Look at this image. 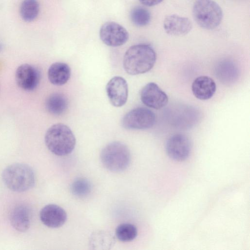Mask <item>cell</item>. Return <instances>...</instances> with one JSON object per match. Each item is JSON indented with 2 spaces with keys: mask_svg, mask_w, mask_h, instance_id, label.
<instances>
[{
  "mask_svg": "<svg viewBox=\"0 0 250 250\" xmlns=\"http://www.w3.org/2000/svg\"><path fill=\"white\" fill-rule=\"evenodd\" d=\"M156 54L154 49L146 44H139L130 47L125 54L123 66L129 75L145 73L154 66Z\"/></svg>",
  "mask_w": 250,
  "mask_h": 250,
  "instance_id": "6da1fadb",
  "label": "cell"
},
{
  "mask_svg": "<svg viewBox=\"0 0 250 250\" xmlns=\"http://www.w3.org/2000/svg\"><path fill=\"white\" fill-rule=\"evenodd\" d=\"M44 141L48 149L58 156L70 154L76 145V138L70 128L60 123L53 125L47 129Z\"/></svg>",
  "mask_w": 250,
  "mask_h": 250,
  "instance_id": "7a4b0ae2",
  "label": "cell"
},
{
  "mask_svg": "<svg viewBox=\"0 0 250 250\" xmlns=\"http://www.w3.org/2000/svg\"><path fill=\"white\" fill-rule=\"evenodd\" d=\"M2 179L6 186L15 192L30 189L35 181L32 168L23 163H15L7 166L2 172Z\"/></svg>",
  "mask_w": 250,
  "mask_h": 250,
  "instance_id": "3957f363",
  "label": "cell"
},
{
  "mask_svg": "<svg viewBox=\"0 0 250 250\" xmlns=\"http://www.w3.org/2000/svg\"><path fill=\"white\" fill-rule=\"evenodd\" d=\"M100 158L103 166L113 172L125 170L131 160L129 148L120 142H113L106 145L101 151Z\"/></svg>",
  "mask_w": 250,
  "mask_h": 250,
  "instance_id": "277c9868",
  "label": "cell"
},
{
  "mask_svg": "<svg viewBox=\"0 0 250 250\" xmlns=\"http://www.w3.org/2000/svg\"><path fill=\"white\" fill-rule=\"evenodd\" d=\"M192 14L196 23L207 30L216 28L223 18L221 7L213 0H196L193 5Z\"/></svg>",
  "mask_w": 250,
  "mask_h": 250,
  "instance_id": "5b68a950",
  "label": "cell"
},
{
  "mask_svg": "<svg viewBox=\"0 0 250 250\" xmlns=\"http://www.w3.org/2000/svg\"><path fill=\"white\" fill-rule=\"evenodd\" d=\"M155 114L144 107L134 108L127 113L122 120V126L127 129H146L155 123Z\"/></svg>",
  "mask_w": 250,
  "mask_h": 250,
  "instance_id": "8992f818",
  "label": "cell"
},
{
  "mask_svg": "<svg viewBox=\"0 0 250 250\" xmlns=\"http://www.w3.org/2000/svg\"><path fill=\"white\" fill-rule=\"evenodd\" d=\"M99 34L102 41L105 44L112 47L123 45L129 38L127 31L120 24L113 21L103 24Z\"/></svg>",
  "mask_w": 250,
  "mask_h": 250,
  "instance_id": "52a82bcc",
  "label": "cell"
},
{
  "mask_svg": "<svg viewBox=\"0 0 250 250\" xmlns=\"http://www.w3.org/2000/svg\"><path fill=\"white\" fill-rule=\"evenodd\" d=\"M166 152L168 156L177 161H183L189 156L191 144L186 135L178 133L171 136L167 141Z\"/></svg>",
  "mask_w": 250,
  "mask_h": 250,
  "instance_id": "ba28073f",
  "label": "cell"
},
{
  "mask_svg": "<svg viewBox=\"0 0 250 250\" xmlns=\"http://www.w3.org/2000/svg\"><path fill=\"white\" fill-rule=\"evenodd\" d=\"M106 92L112 105L121 107L126 102L128 97V84L125 80L120 76H115L107 83Z\"/></svg>",
  "mask_w": 250,
  "mask_h": 250,
  "instance_id": "9c48e42d",
  "label": "cell"
},
{
  "mask_svg": "<svg viewBox=\"0 0 250 250\" xmlns=\"http://www.w3.org/2000/svg\"><path fill=\"white\" fill-rule=\"evenodd\" d=\"M140 97L145 105L155 109L165 107L168 101L166 93L153 82L149 83L143 87Z\"/></svg>",
  "mask_w": 250,
  "mask_h": 250,
  "instance_id": "30bf717a",
  "label": "cell"
},
{
  "mask_svg": "<svg viewBox=\"0 0 250 250\" xmlns=\"http://www.w3.org/2000/svg\"><path fill=\"white\" fill-rule=\"evenodd\" d=\"M16 82L18 85L26 91L34 90L39 84L40 74L33 66L23 64L19 66L15 73Z\"/></svg>",
  "mask_w": 250,
  "mask_h": 250,
  "instance_id": "8fae6325",
  "label": "cell"
},
{
  "mask_svg": "<svg viewBox=\"0 0 250 250\" xmlns=\"http://www.w3.org/2000/svg\"><path fill=\"white\" fill-rule=\"evenodd\" d=\"M42 223L51 228H58L64 224L67 213L62 207L55 204H48L43 207L40 212Z\"/></svg>",
  "mask_w": 250,
  "mask_h": 250,
  "instance_id": "7c38bea8",
  "label": "cell"
},
{
  "mask_svg": "<svg viewBox=\"0 0 250 250\" xmlns=\"http://www.w3.org/2000/svg\"><path fill=\"white\" fill-rule=\"evenodd\" d=\"M192 23L186 17L176 14L166 17L163 22V27L168 35L180 36L188 34L192 29Z\"/></svg>",
  "mask_w": 250,
  "mask_h": 250,
  "instance_id": "4fadbf2b",
  "label": "cell"
},
{
  "mask_svg": "<svg viewBox=\"0 0 250 250\" xmlns=\"http://www.w3.org/2000/svg\"><path fill=\"white\" fill-rule=\"evenodd\" d=\"M216 85L214 80L206 76L196 78L192 83L191 90L194 96L201 100H207L214 94Z\"/></svg>",
  "mask_w": 250,
  "mask_h": 250,
  "instance_id": "5bb4252c",
  "label": "cell"
},
{
  "mask_svg": "<svg viewBox=\"0 0 250 250\" xmlns=\"http://www.w3.org/2000/svg\"><path fill=\"white\" fill-rule=\"evenodd\" d=\"M12 226L17 231L25 232L30 226V212L24 205H19L12 210L10 215Z\"/></svg>",
  "mask_w": 250,
  "mask_h": 250,
  "instance_id": "9a60e30c",
  "label": "cell"
},
{
  "mask_svg": "<svg viewBox=\"0 0 250 250\" xmlns=\"http://www.w3.org/2000/svg\"><path fill=\"white\" fill-rule=\"evenodd\" d=\"M50 82L55 85L61 86L65 84L71 76V69L64 62H57L52 64L47 72Z\"/></svg>",
  "mask_w": 250,
  "mask_h": 250,
  "instance_id": "2e32d148",
  "label": "cell"
},
{
  "mask_svg": "<svg viewBox=\"0 0 250 250\" xmlns=\"http://www.w3.org/2000/svg\"><path fill=\"white\" fill-rule=\"evenodd\" d=\"M115 242L114 236L109 232L99 230L93 232L89 239V245L93 250H110Z\"/></svg>",
  "mask_w": 250,
  "mask_h": 250,
  "instance_id": "e0dca14e",
  "label": "cell"
},
{
  "mask_svg": "<svg viewBox=\"0 0 250 250\" xmlns=\"http://www.w3.org/2000/svg\"><path fill=\"white\" fill-rule=\"evenodd\" d=\"M45 106L47 110L54 115L63 114L68 107L66 98L62 94L55 93L51 94L46 99Z\"/></svg>",
  "mask_w": 250,
  "mask_h": 250,
  "instance_id": "ac0fdd59",
  "label": "cell"
},
{
  "mask_svg": "<svg viewBox=\"0 0 250 250\" xmlns=\"http://www.w3.org/2000/svg\"><path fill=\"white\" fill-rule=\"evenodd\" d=\"M238 69L236 65L229 61L220 62L216 68L217 78L223 83H231L238 76Z\"/></svg>",
  "mask_w": 250,
  "mask_h": 250,
  "instance_id": "d6986e66",
  "label": "cell"
},
{
  "mask_svg": "<svg viewBox=\"0 0 250 250\" xmlns=\"http://www.w3.org/2000/svg\"><path fill=\"white\" fill-rule=\"evenodd\" d=\"M39 10V4L37 0H23L21 4L20 12L23 21L30 22L37 17Z\"/></svg>",
  "mask_w": 250,
  "mask_h": 250,
  "instance_id": "ffe728a7",
  "label": "cell"
},
{
  "mask_svg": "<svg viewBox=\"0 0 250 250\" xmlns=\"http://www.w3.org/2000/svg\"><path fill=\"white\" fill-rule=\"evenodd\" d=\"M115 235L118 240L122 242H130L137 236L138 231L136 226L130 223H123L117 226Z\"/></svg>",
  "mask_w": 250,
  "mask_h": 250,
  "instance_id": "44dd1931",
  "label": "cell"
},
{
  "mask_svg": "<svg viewBox=\"0 0 250 250\" xmlns=\"http://www.w3.org/2000/svg\"><path fill=\"white\" fill-rule=\"evenodd\" d=\"M130 16L132 22L138 26H144L148 24L151 18L149 12L140 6L132 9Z\"/></svg>",
  "mask_w": 250,
  "mask_h": 250,
  "instance_id": "7402d4cb",
  "label": "cell"
},
{
  "mask_svg": "<svg viewBox=\"0 0 250 250\" xmlns=\"http://www.w3.org/2000/svg\"><path fill=\"white\" fill-rule=\"evenodd\" d=\"M72 193L77 197H82L89 194L92 187L90 182L84 178H78L75 180L71 186Z\"/></svg>",
  "mask_w": 250,
  "mask_h": 250,
  "instance_id": "603a6c76",
  "label": "cell"
},
{
  "mask_svg": "<svg viewBox=\"0 0 250 250\" xmlns=\"http://www.w3.org/2000/svg\"><path fill=\"white\" fill-rule=\"evenodd\" d=\"M143 4L147 6H153L157 5L164 0H139Z\"/></svg>",
  "mask_w": 250,
  "mask_h": 250,
  "instance_id": "cb8c5ba5",
  "label": "cell"
},
{
  "mask_svg": "<svg viewBox=\"0 0 250 250\" xmlns=\"http://www.w3.org/2000/svg\"><path fill=\"white\" fill-rule=\"evenodd\" d=\"M1 48V45L0 44V50Z\"/></svg>",
  "mask_w": 250,
  "mask_h": 250,
  "instance_id": "d4e9b609",
  "label": "cell"
}]
</instances>
